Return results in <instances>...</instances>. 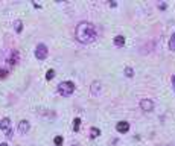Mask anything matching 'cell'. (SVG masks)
Listing matches in <instances>:
<instances>
[{"label":"cell","instance_id":"obj_8","mask_svg":"<svg viewBox=\"0 0 175 146\" xmlns=\"http://www.w3.org/2000/svg\"><path fill=\"white\" fill-rule=\"evenodd\" d=\"M18 131L21 132V134H26V132L29 131V122L28 120H21L18 123Z\"/></svg>","mask_w":175,"mask_h":146},{"label":"cell","instance_id":"obj_11","mask_svg":"<svg viewBox=\"0 0 175 146\" xmlns=\"http://www.w3.org/2000/svg\"><path fill=\"white\" fill-rule=\"evenodd\" d=\"M169 49L175 52V34H172V37L169 38Z\"/></svg>","mask_w":175,"mask_h":146},{"label":"cell","instance_id":"obj_12","mask_svg":"<svg viewBox=\"0 0 175 146\" xmlns=\"http://www.w3.org/2000/svg\"><path fill=\"white\" fill-rule=\"evenodd\" d=\"M14 24H15V32H17V34H20V32H21V29H23V23H21V20H17Z\"/></svg>","mask_w":175,"mask_h":146},{"label":"cell","instance_id":"obj_16","mask_svg":"<svg viewBox=\"0 0 175 146\" xmlns=\"http://www.w3.org/2000/svg\"><path fill=\"white\" fill-rule=\"evenodd\" d=\"M53 76H55V70H53V69L47 70V73H46V79H52Z\"/></svg>","mask_w":175,"mask_h":146},{"label":"cell","instance_id":"obj_14","mask_svg":"<svg viewBox=\"0 0 175 146\" xmlns=\"http://www.w3.org/2000/svg\"><path fill=\"white\" fill-rule=\"evenodd\" d=\"M63 141H64V139H63L61 135H56L55 139H53V143H55L56 146H61V145H63Z\"/></svg>","mask_w":175,"mask_h":146},{"label":"cell","instance_id":"obj_13","mask_svg":"<svg viewBox=\"0 0 175 146\" xmlns=\"http://www.w3.org/2000/svg\"><path fill=\"white\" fill-rule=\"evenodd\" d=\"M79 125H81V119L76 117L75 120H73V131H79Z\"/></svg>","mask_w":175,"mask_h":146},{"label":"cell","instance_id":"obj_3","mask_svg":"<svg viewBox=\"0 0 175 146\" xmlns=\"http://www.w3.org/2000/svg\"><path fill=\"white\" fill-rule=\"evenodd\" d=\"M47 54H49V50H47L46 44H38V46L35 47V56H37L38 59L47 58Z\"/></svg>","mask_w":175,"mask_h":146},{"label":"cell","instance_id":"obj_20","mask_svg":"<svg viewBox=\"0 0 175 146\" xmlns=\"http://www.w3.org/2000/svg\"><path fill=\"white\" fill-rule=\"evenodd\" d=\"M0 146H8L6 143H0Z\"/></svg>","mask_w":175,"mask_h":146},{"label":"cell","instance_id":"obj_9","mask_svg":"<svg viewBox=\"0 0 175 146\" xmlns=\"http://www.w3.org/2000/svg\"><path fill=\"white\" fill-rule=\"evenodd\" d=\"M123 44H125V37H122V35H117V37H114V46L122 47Z\"/></svg>","mask_w":175,"mask_h":146},{"label":"cell","instance_id":"obj_2","mask_svg":"<svg viewBox=\"0 0 175 146\" xmlns=\"http://www.w3.org/2000/svg\"><path fill=\"white\" fill-rule=\"evenodd\" d=\"M73 91H75V84L70 82V81H64V82H61L58 85V93L61 96H64V97L72 96Z\"/></svg>","mask_w":175,"mask_h":146},{"label":"cell","instance_id":"obj_10","mask_svg":"<svg viewBox=\"0 0 175 146\" xmlns=\"http://www.w3.org/2000/svg\"><path fill=\"white\" fill-rule=\"evenodd\" d=\"M100 135V129L99 128H90V139H96V137Z\"/></svg>","mask_w":175,"mask_h":146},{"label":"cell","instance_id":"obj_19","mask_svg":"<svg viewBox=\"0 0 175 146\" xmlns=\"http://www.w3.org/2000/svg\"><path fill=\"white\" fill-rule=\"evenodd\" d=\"M172 87H174V91H175V75H172Z\"/></svg>","mask_w":175,"mask_h":146},{"label":"cell","instance_id":"obj_17","mask_svg":"<svg viewBox=\"0 0 175 146\" xmlns=\"http://www.w3.org/2000/svg\"><path fill=\"white\" fill-rule=\"evenodd\" d=\"M6 76H8V70L6 69H0V79L6 78Z\"/></svg>","mask_w":175,"mask_h":146},{"label":"cell","instance_id":"obj_1","mask_svg":"<svg viewBox=\"0 0 175 146\" xmlns=\"http://www.w3.org/2000/svg\"><path fill=\"white\" fill-rule=\"evenodd\" d=\"M75 37L79 43L88 44V43H93L98 38V32H96V28L93 23L81 21V23H78L76 29H75Z\"/></svg>","mask_w":175,"mask_h":146},{"label":"cell","instance_id":"obj_7","mask_svg":"<svg viewBox=\"0 0 175 146\" xmlns=\"http://www.w3.org/2000/svg\"><path fill=\"white\" fill-rule=\"evenodd\" d=\"M116 129L119 131V132H122V134H125V132L129 131V123L125 122V120H123V122H119V123L116 125Z\"/></svg>","mask_w":175,"mask_h":146},{"label":"cell","instance_id":"obj_15","mask_svg":"<svg viewBox=\"0 0 175 146\" xmlns=\"http://www.w3.org/2000/svg\"><path fill=\"white\" fill-rule=\"evenodd\" d=\"M125 75H126L128 78H133V76H134V70L131 69V67H126V69H125Z\"/></svg>","mask_w":175,"mask_h":146},{"label":"cell","instance_id":"obj_18","mask_svg":"<svg viewBox=\"0 0 175 146\" xmlns=\"http://www.w3.org/2000/svg\"><path fill=\"white\" fill-rule=\"evenodd\" d=\"M99 85H100L99 82H93V85H91V87H93V88H91V93H93V94L96 93V90H98V88H96V87H99Z\"/></svg>","mask_w":175,"mask_h":146},{"label":"cell","instance_id":"obj_5","mask_svg":"<svg viewBox=\"0 0 175 146\" xmlns=\"http://www.w3.org/2000/svg\"><path fill=\"white\" fill-rule=\"evenodd\" d=\"M140 108L143 111H152L154 110V102L151 99H142L140 100Z\"/></svg>","mask_w":175,"mask_h":146},{"label":"cell","instance_id":"obj_4","mask_svg":"<svg viewBox=\"0 0 175 146\" xmlns=\"http://www.w3.org/2000/svg\"><path fill=\"white\" fill-rule=\"evenodd\" d=\"M0 128H2L3 131L6 132V137H12V128H11V120L8 117H5V119H2L0 120Z\"/></svg>","mask_w":175,"mask_h":146},{"label":"cell","instance_id":"obj_6","mask_svg":"<svg viewBox=\"0 0 175 146\" xmlns=\"http://www.w3.org/2000/svg\"><path fill=\"white\" fill-rule=\"evenodd\" d=\"M18 61H20V54H18V50H11L9 56H8V63H9L11 65H15Z\"/></svg>","mask_w":175,"mask_h":146}]
</instances>
